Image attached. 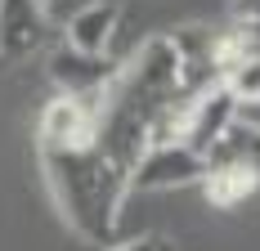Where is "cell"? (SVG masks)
Returning a JSON list of instances; mask_svg holds the SVG:
<instances>
[{
	"label": "cell",
	"mask_w": 260,
	"mask_h": 251,
	"mask_svg": "<svg viewBox=\"0 0 260 251\" xmlns=\"http://www.w3.org/2000/svg\"><path fill=\"white\" fill-rule=\"evenodd\" d=\"M41 166L50 179L54 206L63 211L72 233L90 242H112L121 206L130 198V175L99 148V139L72 148H41Z\"/></svg>",
	"instance_id": "cell-1"
},
{
	"label": "cell",
	"mask_w": 260,
	"mask_h": 251,
	"mask_svg": "<svg viewBox=\"0 0 260 251\" xmlns=\"http://www.w3.org/2000/svg\"><path fill=\"white\" fill-rule=\"evenodd\" d=\"M207 175V157L198 148H188L180 139H157L148 144V152L135 162L130 171V198L139 193H175V189H193Z\"/></svg>",
	"instance_id": "cell-2"
},
{
	"label": "cell",
	"mask_w": 260,
	"mask_h": 251,
	"mask_svg": "<svg viewBox=\"0 0 260 251\" xmlns=\"http://www.w3.org/2000/svg\"><path fill=\"white\" fill-rule=\"evenodd\" d=\"M45 72L58 85V95H77L85 103H104L108 85L117 76V58H94V54H77L72 45H54L45 58Z\"/></svg>",
	"instance_id": "cell-3"
},
{
	"label": "cell",
	"mask_w": 260,
	"mask_h": 251,
	"mask_svg": "<svg viewBox=\"0 0 260 251\" xmlns=\"http://www.w3.org/2000/svg\"><path fill=\"white\" fill-rule=\"evenodd\" d=\"M94 135H99V103H85L77 95H54L41 108L36 148H72V144H90Z\"/></svg>",
	"instance_id": "cell-4"
},
{
	"label": "cell",
	"mask_w": 260,
	"mask_h": 251,
	"mask_svg": "<svg viewBox=\"0 0 260 251\" xmlns=\"http://www.w3.org/2000/svg\"><path fill=\"white\" fill-rule=\"evenodd\" d=\"M54 36L41 0H0V58H27L41 54Z\"/></svg>",
	"instance_id": "cell-5"
},
{
	"label": "cell",
	"mask_w": 260,
	"mask_h": 251,
	"mask_svg": "<svg viewBox=\"0 0 260 251\" xmlns=\"http://www.w3.org/2000/svg\"><path fill=\"white\" fill-rule=\"evenodd\" d=\"M121 32V0H94L77 9L68 23L58 27V41L72 45L77 54H94V58H112V41Z\"/></svg>",
	"instance_id": "cell-6"
},
{
	"label": "cell",
	"mask_w": 260,
	"mask_h": 251,
	"mask_svg": "<svg viewBox=\"0 0 260 251\" xmlns=\"http://www.w3.org/2000/svg\"><path fill=\"white\" fill-rule=\"evenodd\" d=\"M260 189V166L256 162H207L202 193L215 206H238Z\"/></svg>",
	"instance_id": "cell-7"
},
{
	"label": "cell",
	"mask_w": 260,
	"mask_h": 251,
	"mask_svg": "<svg viewBox=\"0 0 260 251\" xmlns=\"http://www.w3.org/2000/svg\"><path fill=\"white\" fill-rule=\"evenodd\" d=\"M220 85L238 99V108H256V103H260V54L238 50V58H229V63H224Z\"/></svg>",
	"instance_id": "cell-8"
},
{
	"label": "cell",
	"mask_w": 260,
	"mask_h": 251,
	"mask_svg": "<svg viewBox=\"0 0 260 251\" xmlns=\"http://www.w3.org/2000/svg\"><path fill=\"white\" fill-rule=\"evenodd\" d=\"M104 251H180V242L166 238V233H139L130 242H108Z\"/></svg>",
	"instance_id": "cell-9"
},
{
	"label": "cell",
	"mask_w": 260,
	"mask_h": 251,
	"mask_svg": "<svg viewBox=\"0 0 260 251\" xmlns=\"http://www.w3.org/2000/svg\"><path fill=\"white\" fill-rule=\"evenodd\" d=\"M85 5H94V0H41V9H45V18L54 23V32L68 23L77 9H85Z\"/></svg>",
	"instance_id": "cell-10"
},
{
	"label": "cell",
	"mask_w": 260,
	"mask_h": 251,
	"mask_svg": "<svg viewBox=\"0 0 260 251\" xmlns=\"http://www.w3.org/2000/svg\"><path fill=\"white\" fill-rule=\"evenodd\" d=\"M238 23H260V0H229Z\"/></svg>",
	"instance_id": "cell-11"
}]
</instances>
